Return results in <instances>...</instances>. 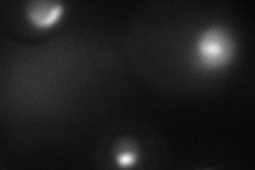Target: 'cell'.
I'll return each mask as SVG.
<instances>
[{
  "label": "cell",
  "instance_id": "6da1fadb",
  "mask_svg": "<svg viewBox=\"0 0 255 170\" xmlns=\"http://www.w3.org/2000/svg\"><path fill=\"white\" fill-rule=\"evenodd\" d=\"M238 55V38L228 26L213 23L196 34L191 64L202 75H217L230 68Z\"/></svg>",
  "mask_w": 255,
  "mask_h": 170
},
{
  "label": "cell",
  "instance_id": "3957f363",
  "mask_svg": "<svg viewBox=\"0 0 255 170\" xmlns=\"http://www.w3.org/2000/svg\"><path fill=\"white\" fill-rule=\"evenodd\" d=\"M111 156H113V164L122 170H130L134 166H138V162L142 158V149L136 139L132 136H122L113 143V149H111Z\"/></svg>",
  "mask_w": 255,
  "mask_h": 170
},
{
  "label": "cell",
  "instance_id": "7a4b0ae2",
  "mask_svg": "<svg viewBox=\"0 0 255 170\" xmlns=\"http://www.w3.org/2000/svg\"><path fill=\"white\" fill-rule=\"evenodd\" d=\"M64 11H66V6L62 2H51V0H36V2L26 4V17L38 30L55 26L64 17Z\"/></svg>",
  "mask_w": 255,
  "mask_h": 170
}]
</instances>
